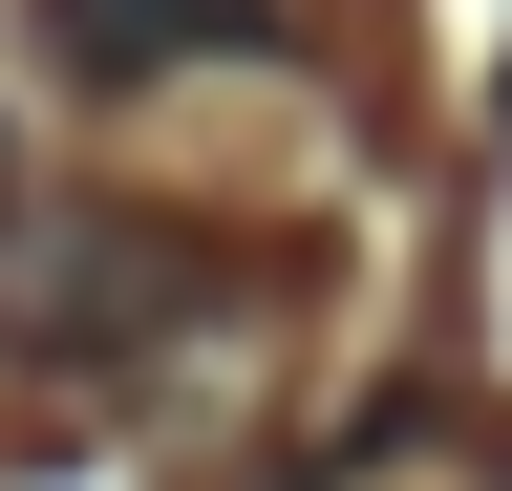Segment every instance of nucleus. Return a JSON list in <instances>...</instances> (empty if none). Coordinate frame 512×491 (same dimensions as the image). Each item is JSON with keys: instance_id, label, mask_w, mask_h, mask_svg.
<instances>
[{"instance_id": "obj_1", "label": "nucleus", "mask_w": 512, "mask_h": 491, "mask_svg": "<svg viewBox=\"0 0 512 491\" xmlns=\"http://www.w3.org/2000/svg\"><path fill=\"white\" fill-rule=\"evenodd\" d=\"M192 321H235V278L171 214H22L0 235V363H43V385H150Z\"/></svg>"}, {"instance_id": "obj_2", "label": "nucleus", "mask_w": 512, "mask_h": 491, "mask_svg": "<svg viewBox=\"0 0 512 491\" xmlns=\"http://www.w3.org/2000/svg\"><path fill=\"white\" fill-rule=\"evenodd\" d=\"M43 43L86 86H171V65H235V43H278V0H43Z\"/></svg>"}, {"instance_id": "obj_3", "label": "nucleus", "mask_w": 512, "mask_h": 491, "mask_svg": "<svg viewBox=\"0 0 512 491\" xmlns=\"http://www.w3.org/2000/svg\"><path fill=\"white\" fill-rule=\"evenodd\" d=\"M0 193H22V129H0Z\"/></svg>"}]
</instances>
